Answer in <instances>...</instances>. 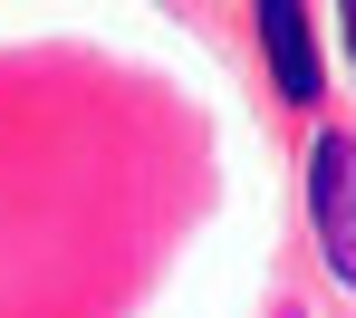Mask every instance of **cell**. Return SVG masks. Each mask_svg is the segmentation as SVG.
<instances>
[{"instance_id": "obj_1", "label": "cell", "mask_w": 356, "mask_h": 318, "mask_svg": "<svg viewBox=\"0 0 356 318\" xmlns=\"http://www.w3.org/2000/svg\"><path fill=\"white\" fill-rule=\"evenodd\" d=\"M308 222L337 280H356V135H318L308 145Z\"/></svg>"}, {"instance_id": "obj_2", "label": "cell", "mask_w": 356, "mask_h": 318, "mask_svg": "<svg viewBox=\"0 0 356 318\" xmlns=\"http://www.w3.org/2000/svg\"><path fill=\"white\" fill-rule=\"evenodd\" d=\"M260 39H270V77H280V97H318V49H308V10L298 0H260Z\"/></svg>"}, {"instance_id": "obj_3", "label": "cell", "mask_w": 356, "mask_h": 318, "mask_svg": "<svg viewBox=\"0 0 356 318\" xmlns=\"http://www.w3.org/2000/svg\"><path fill=\"white\" fill-rule=\"evenodd\" d=\"M337 19H347V58H356V0H337Z\"/></svg>"}]
</instances>
